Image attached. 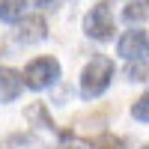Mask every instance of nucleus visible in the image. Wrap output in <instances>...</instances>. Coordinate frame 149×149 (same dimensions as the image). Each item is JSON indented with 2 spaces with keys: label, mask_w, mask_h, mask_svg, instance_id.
I'll list each match as a JSON object with an SVG mask.
<instances>
[{
  "label": "nucleus",
  "mask_w": 149,
  "mask_h": 149,
  "mask_svg": "<svg viewBox=\"0 0 149 149\" xmlns=\"http://www.w3.org/2000/svg\"><path fill=\"white\" fill-rule=\"evenodd\" d=\"M140 149H146V146H140Z\"/></svg>",
  "instance_id": "14"
},
{
  "label": "nucleus",
  "mask_w": 149,
  "mask_h": 149,
  "mask_svg": "<svg viewBox=\"0 0 149 149\" xmlns=\"http://www.w3.org/2000/svg\"><path fill=\"white\" fill-rule=\"evenodd\" d=\"M131 113H134L137 122H149V95H140L137 98V104L131 107Z\"/></svg>",
  "instance_id": "10"
},
{
  "label": "nucleus",
  "mask_w": 149,
  "mask_h": 149,
  "mask_svg": "<svg viewBox=\"0 0 149 149\" xmlns=\"http://www.w3.org/2000/svg\"><path fill=\"white\" fill-rule=\"evenodd\" d=\"M146 48H149L146 30H140L137 24H134V30H125V33H122L116 51L125 57V60H146Z\"/></svg>",
  "instance_id": "4"
},
{
  "label": "nucleus",
  "mask_w": 149,
  "mask_h": 149,
  "mask_svg": "<svg viewBox=\"0 0 149 149\" xmlns=\"http://www.w3.org/2000/svg\"><path fill=\"white\" fill-rule=\"evenodd\" d=\"M122 18H125L131 27L134 24H143L146 21V0H131V3L125 6V12H122Z\"/></svg>",
  "instance_id": "8"
},
{
  "label": "nucleus",
  "mask_w": 149,
  "mask_h": 149,
  "mask_svg": "<svg viewBox=\"0 0 149 149\" xmlns=\"http://www.w3.org/2000/svg\"><path fill=\"white\" fill-rule=\"evenodd\" d=\"M21 81H24L27 90H36V93L51 90L60 81V63L54 57H36V60L27 63V69L21 72Z\"/></svg>",
  "instance_id": "2"
},
{
  "label": "nucleus",
  "mask_w": 149,
  "mask_h": 149,
  "mask_svg": "<svg viewBox=\"0 0 149 149\" xmlns=\"http://www.w3.org/2000/svg\"><path fill=\"white\" fill-rule=\"evenodd\" d=\"M48 36V24L42 15H27V18H18V27H15V39L21 45H36Z\"/></svg>",
  "instance_id": "5"
},
{
  "label": "nucleus",
  "mask_w": 149,
  "mask_h": 149,
  "mask_svg": "<svg viewBox=\"0 0 149 149\" xmlns=\"http://www.w3.org/2000/svg\"><path fill=\"white\" fill-rule=\"evenodd\" d=\"M21 90H24L21 74L15 69H9V66H0V104L15 102V98L21 95Z\"/></svg>",
  "instance_id": "6"
},
{
  "label": "nucleus",
  "mask_w": 149,
  "mask_h": 149,
  "mask_svg": "<svg viewBox=\"0 0 149 149\" xmlns=\"http://www.w3.org/2000/svg\"><path fill=\"white\" fill-rule=\"evenodd\" d=\"M66 149H81V146H66Z\"/></svg>",
  "instance_id": "13"
},
{
  "label": "nucleus",
  "mask_w": 149,
  "mask_h": 149,
  "mask_svg": "<svg viewBox=\"0 0 149 149\" xmlns=\"http://www.w3.org/2000/svg\"><path fill=\"white\" fill-rule=\"evenodd\" d=\"M128 81H146V60H137V66L131 63V69H128Z\"/></svg>",
  "instance_id": "11"
},
{
  "label": "nucleus",
  "mask_w": 149,
  "mask_h": 149,
  "mask_svg": "<svg viewBox=\"0 0 149 149\" xmlns=\"http://www.w3.org/2000/svg\"><path fill=\"white\" fill-rule=\"evenodd\" d=\"M24 12V0H0V21L15 24Z\"/></svg>",
  "instance_id": "7"
},
{
  "label": "nucleus",
  "mask_w": 149,
  "mask_h": 149,
  "mask_svg": "<svg viewBox=\"0 0 149 149\" xmlns=\"http://www.w3.org/2000/svg\"><path fill=\"white\" fill-rule=\"evenodd\" d=\"M93 149H125V140L113 137V134H102V137L93 143Z\"/></svg>",
  "instance_id": "9"
},
{
  "label": "nucleus",
  "mask_w": 149,
  "mask_h": 149,
  "mask_svg": "<svg viewBox=\"0 0 149 149\" xmlns=\"http://www.w3.org/2000/svg\"><path fill=\"white\" fill-rule=\"evenodd\" d=\"M113 15H110V3H95L90 12H86V18H84V33L90 36V39L95 42H110L113 39Z\"/></svg>",
  "instance_id": "3"
},
{
  "label": "nucleus",
  "mask_w": 149,
  "mask_h": 149,
  "mask_svg": "<svg viewBox=\"0 0 149 149\" xmlns=\"http://www.w3.org/2000/svg\"><path fill=\"white\" fill-rule=\"evenodd\" d=\"M24 3H30V6H36V9H51L54 0H24Z\"/></svg>",
  "instance_id": "12"
},
{
  "label": "nucleus",
  "mask_w": 149,
  "mask_h": 149,
  "mask_svg": "<svg viewBox=\"0 0 149 149\" xmlns=\"http://www.w3.org/2000/svg\"><path fill=\"white\" fill-rule=\"evenodd\" d=\"M113 74H116L113 60H107L104 54H95L90 63L84 66V72H81V95L84 98H98L110 86Z\"/></svg>",
  "instance_id": "1"
}]
</instances>
